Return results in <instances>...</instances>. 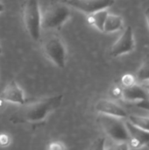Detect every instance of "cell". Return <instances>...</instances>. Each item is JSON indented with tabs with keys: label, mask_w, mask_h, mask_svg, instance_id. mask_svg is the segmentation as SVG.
<instances>
[{
	"label": "cell",
	"mask_w": 149,
	"mask_h": 150,
	"mask_svg": "<svg viewBox=\"0 0 149 150\" xmlns=\"http://www.w3.org/2000/svg\"><path fill=\"white\" fill-rule=\"evenodd\" d=\"M95 109L100 114H105L120 119H125L128 116L126 111L122 106L113 101L107 99L98 100L95 105Z\"/></svg>",
	"instance_id": "9c48e42d"
},
{
	"label": "cell",
	"mask_w": 149,
	"mask_h": 150,
	"mask_svg": "<svg viewBox=\"0 0 149 150\" xmlns=\"http://www.w3.org/2000/svg\"><path fill=\"white\" fill-rule=\"evenodd\" d=\"M42 51L46 57L58 68L63 69L66 65L67 50L64 42L59 35L49 34L42 42Z\"/></svg>",
	"instance_id": "277c9868"
},
{
	"label": "cell",
	"mask_w": 149,
	"mask_h": 150,
	"mask_svg": "<svg viewBox=\"0 0 149 150\" xmlns=\"http://www.w3.org/2000/svg\"><path fill=\"white\" fill-rule=\"evenodd\" d=\"M121 98L126 102L139 103L142 100L148 99L149 96L142 85L135 83L130 87H124Z\"/></svg>",
	"instance_id": "8fae6325"
},
{
	"label": "cell",
	"mask_w": 149,
	"mask_h": 150,
	"mask_svg": "<svg viewBox=\"0 0 149 150\" xmlns=\"http://www.w3.org/2000/svg\"><path fill=\"white\" fill-rule=\"evenodd\" d=\"M137 78L141 82L149 80V55L145 59L141 67L138 70Z\"/></svg>",
	"instance_id": "9a60e30c"
},
{
	"label": "cell",
	"mask_w": 149,
	"mask_h": 150,
	"mask_svg": "<svg viewBox=\"0 0 149 150\" xmlns=\"http://www.w3.org/2000/svg\"><path fill=\"white\" fill-rule=\"evenodd\" d=\"M123 26V19L120 16L108 13L105 25H104V33H114L120 30Z\"/></svg>",
	"instance_id": "7c38bea8"
},
{
	"label": "cell",
	"mask_w": 149,
	"mask_h": 150,
	"mask_svg": "<svg viewBox=\"0 0 149 150\" xmlns=\"http://www.w3.org/2000/svg\"><path fill=\"white\" fill-rule=\"evenodd\" d=\"M142 86L145 88V90L147 91V92H148V96H149V80L143 82V84H142Z\"/></svg>",
	"instance_id": "603a6c76"
},
{
	"label": "cell",
	"mask_w": 149,
	"mask_h": 150,
	"mask_svg": "<svg viewBox=\"0 0 149 150\" xmlns=\"http://www.w3.org/2000/svg\"><path fill=\"white\" fill-rule=\"evenodd\" d=\"M71 7L61 0L51 3L41 14V28L58 29L71 18Z\"/></svg>",
	"instance_id": "7a4b0ae2"
},
{
	"label": "cell",
	"mask_w": 149,
	"mask_h": 150,
	"mask_svg": "<svg viewBox=\"0 0 149 150\" xmlns=\"http://www.w3.org/2000/svg\"><path fill=\"white\" fill-rule=\"evenodd\" d=\"M127 117L130 122L139 127L140 128L149 132V117L139 116V115H129Z\"/></svg>",
	"instance_id": "5bb4252c"
},
{
	"label": "cell",
	"mask_w": 149,
	"mask_h": 150,
	"mask_svg": "<svg viewBox=\"0 0 149 150\" xmlns=\"http://www.w3.org/2000/svg\"><path fill=\"white\" fill-rule=\"evenodd\" d=\"M5 10V7H4V4L0 1V13H2L3 11H4Z\"/></svg>",
	"instance_id": "cb8c5ba5"
},
{
	"label": "cell",
	"mask_w": 149,
	"mask_h": 150,
	"mask_svg": "<svg viewBox=\"0 0 149 150\" xmlns=\"http://www.w3.org/2000/svg\"><path fill=\"white\" fill-rule=\"evenodd\" d=\"M63 3L85 14H91L97 11L112 7L115 0H61Z\"/></svg>",
	"instance_id": "8992f818"
},
{
	"label": "cell",
	"mask_w": 149,
	"mask_h": 150,
	"mask_svg": "<svg viewBox=\"0 0 149 150\" xmlns=\"http://www.w3.org/2000/svg\"><path fill=\"white\" fill-rule=\"evenodd\" d=\"M145 18H146V21H147V24H148L149 28V7H148L145 10Z\"/></svg>",
	"instance_id": "7402d4cb"
},
{
	"label": "cell",
	"mask_w": 149,
	"mask_h": 150,
	"mask_svg": "<svg viewBox=\"0 0 149 150\" xmlns=\"http://www.w3.org/2000/svg\"><path fill=\"white\" fill-rule=\"evenodd\" d=\"M121 83L124 87H130L136 83V78L132 74H125L121 78Z\"/></svg>",
	"instance_id": "2e32d148"
},
{
	"label": "cell",
	"mask_w": 149,
	"mask_h": 150,
	"mask_svg": "<svg viewBox=\"0 0 149 150\" xmlns=\"http://www.w3.org/2000/svg\"><path fill=\"white\" fill-rule=\"evenodd\" d=\"M2 54V47H0V54Z\"/></svg>",
	"instance_id": "d4e9b609"
},
{
	"label": "cell",
	"mask_w": 149,
	"mask_h": 150,
	"mask_svg": "<svg viewBox=\"0 0 149 150\" xmlns=\"http://www.w3.org/2000/svg\"><path fill=\"white\" fill-rule=\"evenodd\" d=\"M105 144V139L99 138L93 143V145L91 146V149H104Z\"/></svg>",
	"instance_id": "d6986e66"
},
{
	"label": "cell",
	"mask_w": 149,
	"mask_h": 150,
	"mask_svg": "<svg viewBox=\"0 0 149 150\" xmlns=\"http://www.w3.org/2000/svg\"><path fill=\"white\" fill-rule=\"evenodd\" d=\"M108 13L109 12H108L107 9H105V10L97 11L94 13L89 14L88 23L90 24L91 25L95 26L100 32H104V25H105V22Z\"/></svg>",
	"instance_id": "4fadbf2b"
},
{
	"label": "cell",
	"mask_w": 149,
	"mask_h": 150,
	"mask_svg": "<svg viewBox=\"0 0 149 150\" xmlns=\"http://www.w3.org/2000/svg\"><path fill=\"white\" fill-rule=\"evenodd\" d=\"M136 106L138 108H141V109H143V110H146V111L149 112V98L142 100L139 103H136Z\"/></svg>",
	"instance_id": "ffe728a7"
},
{
	"label": "cell",
	"mask_w": 149,
	"mask_h": 150,
	"mask_svg": "<svg viewBox=\"0 0 149 150\" xmlns=\"http://www.w3.org/2000/svg\"><path fill=\"white\" fill-rule=\"evenodd\" d=\"M10 144V138L7 134H0V145L7 146Z\"/></svg>",
	"instance_id": "44dd1931"
},
{
	"label": "cell",
	"mask_w": 149,
	"mask_h": 150,
	"mask_svg": "<svg viewBox=\"0 0 149 150\" xmlns=\"http://www.w3.org/2000/svg\"><path fill=\"white\" fill-rule=\"evenodd\" d=\"M0 99L6 102H11L18 105H25L27 100L25 98L24 92L18 85L16 81H11L0 94Z\"/></svg>",
	"instance_id": "30bf717a"
},
{
	"label": "cell",
	"mask_w": 149,
	"mask_h": 150,
	"mask_svg": "<svg viewBox=\"0 0 149 150\" xmlns=\"http://www.w3.org/2000/svg\"><path fill=\"white\" fill-rule=\"evenodd\" d=\"M122 91H123V88H121L119 85H116V86H114V87L112 88L111 94L115 98H119L122 97Z\"/></svg>",
	"instance_id": "ac0fdd59"
},
{
	"label": "cell",
	"mask_w": 149,
	"mask_h": 150,
	"mask_svg": "<svg viewBox=\"0 0 149 150\" xmlns=\"http://www.w3.org/2000/svg\"><path fill=\"white\" fill-rule=\"evenodd\" d=\"M98 122L105 134L116 142H127L129 134L126 127V123L120 118L100 114Z\"/></svg>",
	"instance_id": "5b68a950"
},
{
	"label": "cell",
	"mask_w": 149,
	"mask_h": 150,
	"mask_svg": "<svg viewBox=\"0 0 149 150\" xmlns=\"http://www.w3.org/2000/svg\"><path fill=\"white\" fill-rule=\"evenodd\" d=\"M23 22L30 37L34 41H38L42 29L39 0H25L23 5Z\"/></svg>",
	"instance_id": "3957f363"
},
{
	"label": "cell",
	"mask_w": 149,
	"mask_h": 150,
	"mask_svg": "<svg viewBox=\"0 0 149 150\" xmlns=\"http://www.w3.org/2000/svg\"><path fill=\"white\" fill-rule=\"evenodd\" d=\"M47 149L51 150H62L65 149L66 147H65L64 143H62V142H50L49 143Z\"/></svg>",
	"instance_id": "e0dca14e"
},
{
	"label": "cell",
	"mask_w": 149,
	"mask_h": 150,
	"mask_svg": "<svg viewBox=\"0 0 149 150\" xmlns=\"http://www.w3.org/2000/svg\"><path fill=\"white\" fill-rule=\"evenodd\" d=\"M135 41L133 28L127 26L119 38L115 41L111 49V54L114 57H118L132 52L134 49Z\"/></svg>",
	"instance_id": "52a82bcc"
},
{
	"label": "cell",
	"mask_w": 149,
	"mask_h": 150,
	"mask_svg": "<svg viewBox=\"0 0 149 150\" xmlns=\"http://www.w3.org/2000/svg\"><path fill=\"white\" fill-rule=\"evenodd\" d=\"M63 100V95L59 94L53 97L26 102L13 114L14 121L20 123H35L44 120L49 113L58 109Z\"/></svg>",
	"instance_id": "6da1fadb"
},
{
	"label": "cell",
	"mask_w": 149,
	"mask_h": 150,
	"mask_svg": "<svg viewBox=\"0 0 149 150\" xmlns=\"http://www.w3.org/2000/svg\"><path fill=\"white\" fill-rule=\"evenodd\" d=\"M126 127L129 134V140L127 143L130 148L141 149L145 145L149 144V132L140 128L130 121H126Z\"/></svg>",
	"instance_id": "ba28073f"
}]
</instances>
